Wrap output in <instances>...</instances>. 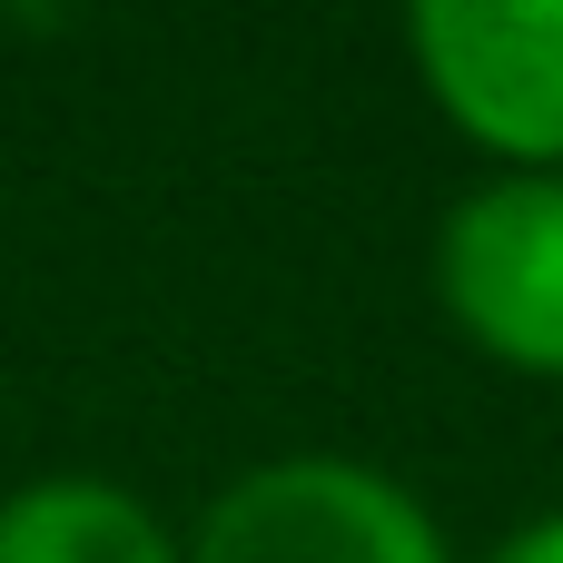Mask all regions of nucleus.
<instances>
[{
  "label": "nucleus",
  "mask_w": 563,
  "mask_h": 563,
  "mask_svg": "<svg viewBox=\"0 0 563 563\" xmlns=\"http://www.w3.org/2000/svg\"><path fill=\"white\" fill-rule=\"evenodd\" d=\"M406 59L455 139L495 168L563 178V0H416Z\"/></svg>",
  "instance_id": "obj_2"
},
{
  "label": "nucleus",
  "mask_w": 563,
  "mask_h": 563,
  "mask_svg": "<svg viewBox=\"0 0 563 563\" xmlns=\"http://www.w3.org/2000/svg\"><path fill=\"white\" fill-rule=\"evenodd\" d=\"M485 563H563V515H534V525H515V534H505Z\"/></svg>",
  "instance_id": "obj_5"
},
{
  "label": "nucleus",
  "mask_w": 563,
  "mask_h": 563,
  "mask_svg": "<svg viewBox=\"0 0 563 563\" xmlns=\"http://www.w3.org/2000/svg\"><path fill=\"white\" fill-rule=\"evenodd\" d=\"M435 307L475 356L515 376H563V178L495 168L445 208Z\"/></svg>",
  "instance_id": "obj_3"
},
{
  "label": "nucleus",
  "mask_w": 563,
  "mask_h": 563,
  "mask_svg": "<svg viewBox=\"0 0 563 563\" xmlns=\"http://www.w3.org/2000/svg\"><path fill=\"white\" fill-rule=\"evenodd\" d=\"M178 563H455L426 495L366 455H267L188 525Z\"/></svg>",
  "instance_id": "obj_1"
},
{
  "label": "nucleus",
  "mask_w": 563,
  "mask_h": 563,
  "mask_svg": "<svg viewBox=\"0 0 563 563\" xmlns=\"http://www.w3.org/2000/svg\"><path fill=\"white\" fill-rule=\"evenodd\" d=\"M188 534L119 475H30L0 495V563H178Z\"/></svg>",
  "instance_id": "obj_4"
}]
</instances>
